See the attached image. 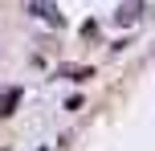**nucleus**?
<instances>
[{"instance_id":"1","label":"nucleus","mask_w":155,"mask_h":151,"mask_svg":"<svg viewBox=\"0 0 155 151\" xmlns=\"http://www.w3.org/2000/svg\"><path fill=\"white\" fill-rule=\"evenodd\" d=\"M16 102H21V90H4V94H0V119H8V114H12L16 110Z\"/></svg>"},{"instance_id":"2","label":"nucleus","mask_w":155,"mask_h":151,"mask_svg":"<svg viewBox=\"0 0 155 151\" xmlns=\"http://www.w3.org/2000/svg\"><path fill=\"white\" fill-rule=\"evenodd\" d=\"M135 12H139V0H127V8H118L114 16H118V21H127V25H131V21H135Z\"/></svg>"},{"instance_id":"3","label":"nucleus","mask_w":155,"mask_h":151,"mask_svg":"<svg viewBox=\"0 0 155 151\" xmlns=\"http://www.w3.org/2000/svg\"><path fill=\"white\" fill-rule=\"evenodd\" d=\"M61 74H70L74 82H86V78H94V70H82V65H65Z\"/></svg>"}]
</instances>
